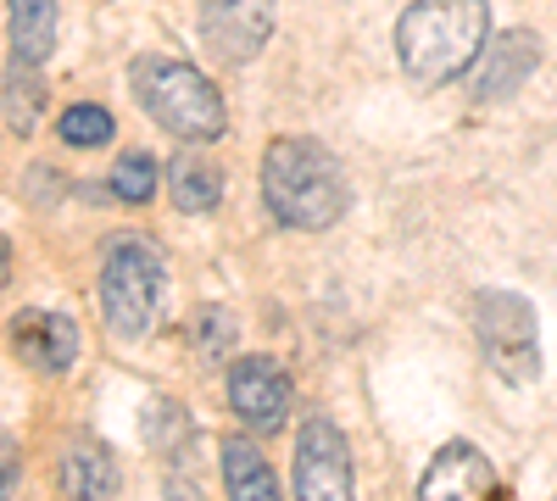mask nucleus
Masks as SVG:
<instances>
[{"instance_id":"9b49d317","label":"nucleus","mask_w":557,"mask_h":501,"mask_svg":"<svg viewBox=\"0 0 557 501\" xmlns=\"http://www.w3.org/2000/svg\"><path fill=\"white\" fill-rule=\"evenodd\" d=\"M12 351L39 374H67L73 356H78V324L62 317V312L28 306V312L12 317Z\"/></svg>"},{"instance_id":"dca6fc26","label":"nucleus","mask_w":557,"mask_h":501,"mask_svg":"<svg viewBox=\"0 0 557 501\" xmlns=\"http://www.w3.org/2000/svg\"><path fill=\"white\" fill-rule=\"evenodd\" d=\"M62 140H67L73 151H96V146H107V140H112V112L96 107V101L67 107V112H62Z\"/></svg>"},{"instance_id":"6e6552de","label":"nucleus","mask_w":557,"mask_h":501,"mask_svg":"<svg viewBox=\"0 0 557 501\" xmlns=\"http://www.w3.org/2000/svg\"><path fill=\"white\" fill-rule=\"evenodd\" d=\"M418 501H507V485L496 479L480 446L451 440L435 451V463L418 479Z\"/></svg>"},{"instance_id":"f8f14e48","label":"nucleus","mask_w":557,"mask_h":501,"mask_svg":"<svg viewBox=\"0 0 557 501\" xmlns=\"http://www.w3.org/2000/svg\"><path fill=\"white\" fill-rule=\"evenodd\" d=\"M7 34H12V62L39 67L57 51V0H7Z\"/></svg>"},{"instance_id":"b1692460","label":"nucleus","mask_w":557,"mask_h":501,"mask_svg":"<svg viewBox=\"0 0 557 501\" xmlns=\"http://www.w3.org/2000/svg\"><path fill=\"white\" fill-rule=\"evenodd\" d=\"M552 501H557V496H552Z\"/></svg>"},{"instance_id":"f257e3e1","label":"nucleus","mask_w":557,"mask_h":501,"mask_svg":"<svg viewBox=\"0 0 557 501\" xmlns=\"http://www.w3.org/2000/svg\"><path fill=\"white\" fill-rule=\"evenodd\" d=\"M491 39L485 0H412L396 23V57L418 84L462 78Z\"/></svg>"},{"instance_id":"20e7f679","label":"nucleus","mask_w":557,"mask_h":501,"mask_svg":"<svg viewBox=\"0 0 557 501\" xmlns=\"http://www.w3.org/2000/svg\"><path fill=\"white\" fill-rule=\"evenodd\" d=\"M162 285H168V267H162V256L139 235H117L107 246V262H101V312H107V324L123 340H139L151 329V317L162 306Z\"/></svg>"},{"instance_id":"1a4fd4ad","label":"nucleus","mask_w":557,"mask_h":501,"mask_svg":"<svg viewBox=\"0 0 557 501\" xmlns=\"http://www.w3.org/2000/svg\"><path fill=\"white\" fill-rule=\"evenodd\" d=\"M535 62H541V39L524 34V28L485 39L480 62L469 67V96H474L480 107H496V101H507V96H519L524 78L535 73Z\"/></svg>"},{"instance_id":"a211bd4d","label":"nucleus","mask_w":557,"mask_h":501,"mask_svg":"<svg viewBox=\"0 0 557 501\" xmlns=\"http://www.w3.org/2000/svg\"><path fill=\"white\" fill-rule=\"evenodd\" d=\"M190 418H184V406L178 401H151L146 406V440L157 451H173V458H184V446H190Z\"/></svg>"},{"instance_id":"423d86ee","label":"nucleus","mask_w":557,"mask_h":501,"mask_svg":"<svg viewBox=\"0 0 557 501\" xmlns=\"http://www.w3.org/2000/svg\"><path fill=\"white\" fill-rule=\"evenodd\" d=\"M296 501H351V451L330 418H307L296 435Z\"/></svg>"},{"instance_id":"0eeeda50","label":"nucleus","mask_w":557,"mask_h":501,"mask_svg":"<svg viewBox=\"0 0 557 501\" xmlns=\"http://www.w3.org/2000/svg\"><path fill=\"white\" fill-rule=\"evenodd\" d=\"M273 34V0H201V39L228 67L257 62Z\"/></svg>"},{"instance_id":"39448f33","label":"nucleus","mask_w":557,"mask_h":501,"mask_svg":"<svg viewBox=\"0 0 557 501\" xmlns=\"http://www.w3.org/2000/svg\"><path fill=\"white\" fill-rule=\"evenodd\" d=\"M474 335H480V351L491 356L496 379L530 385L541 374L535 312H530V301L519 290H480L474 296Z\"/></svg>"},{"instance_id":"aec40b11","label":"nucleus","mask_w":557,"mask_h":501,"mask_svg":"<svg viewBox=\"0 0 557 501\" xmlns=\"http://www.w3.org/2000/svg\"><path fill=\"white\" fill-rule=\"evenodd\" d=\"M196 346H201V356H223L228 346H235V317H228L223 306H207L196 317Z\"/></svg>"},{"instance_id":"6ab92c4d","label":"nucleus","mask_w":557,"mask_h":501,"mask_svg":"<svg viewBox=\"0 0 557 501\" xmlns=\"http://www.w3.org/2000/svg\"><path fill=\"white\" fill-rule=\"evenodd\" d=\"M39 67H23V62H12V78H7V117H12V128H34L39 123Z\"/></svg>"},{"instance_id":"9d476101","label":"nucleus","mask_w":557,"mask_h":501,"mask_svg":"<svg viewBox=\"0 0 557 501\" xmlns=\"http://www.w3.org/2000/svg\"><path fill=\"white\" fill-rule=\"evenodd\" d=\"M228 406L262 435H273L290 413V379L278 368L273 356H246L235 362V374H228Z\"/></svg>"},{"instance_id":"412c9836","label":"nucleus","mask_w":557,"mask_h":501,"mask_svg":"<svg viewBox=\"0 0 557 501\" xmlns=\"http://www.w3.org/2000/svg\"><path fill=\"white\" fill-rule=\"evenodd\" d=\"M12 485H17V446H12L7 429H0V501L12 496Z\"/></svg>"},{"instance_id":"4468645a","label":"nucleus","mask_w":557,"mask_h":501,"mask_svg":"<svg viewBox=\"0 0 557 501\" xmlns=\"http://www.w3.org/2000/svg\"><path fill=\"white\" fill-rule=\"evenodd\" d=\"M223 485H228V501H285L273 468L262 463V451L246 446L240 435L223 440Z\"/></svg>"},{"instance_id":"ddd939ff","label":"nucleus","mask_w":557,"mask_h":501,"mask_svg":"<svg viewBox=\"0 0 557 501\" xmlns=\"http://www.w3.org/2000/svg\"><path fill=\"white\" fill-rule=\"evenodd\" d=\"M67 501H107L117 490V468H112V451L96 440H78L62 451V468H57Z\"/></svg>"},{"instance_id":"2eb2a0df","label":"nucleus","mask_w":557,"mask_h":501,"mask_svg":"<svg viewBox=\"0 0 557 501\" xmlns=\"http://www.w3.org/2000/svg\"><path fill=\"white\" fill-rule=\"evenodd\" d=\"M168 190H173V206H178V212H212V206L223 201V173H218L212 156L184 151V156L173 162V173H168Z\"/></svg>"},{"instance_id":"4be33fe9","label":"nucleus","mask_w":557,"mask_h":501,"mask_svg":"<svg viewBox=\"0 0 557 501\" xmlns=\"http://www.w3.org/2000/svg\"><path fill=\"white\" fill-rule=\"evenodd\" d=\"M168 501H207V490H201V485H190L184 474H173V479H168Z\"/></svg>"},{"instance_id":"f3484780","label":"nucleus","mask_w":557,"mask_h":501,"mask_svg":"<svg viewBox=\"0 0 557 501\" xmlns=\"http://www.w3.org/2000/svg\"><path fill=\"white\" fill-rule=\"evenodd\" d=\"M112 196L117 201H151L157 196V156L151 151H123L112 162Z\"/></svg>"},{"instance_id":"7ed1b4c3","label":"nucleus","mask_w":557,"mask_h":501,"mask_svg":"<svg viewBox=\"0 0 557 501\" xmlns=\"http://www.w3.org/2000/svg\"><path fill=\"white\" fill-rule=\"evenodd\" d=\"M128 78H134V96L146 107V117H157L178 140L207 146L223 134V96L201 67L173 62V57H139Z\"/></svg>"},{"instance_id":"f03ea898","label":"nucleus","mask_w":557,"mask_h":501,"mask_svg":"<svg viewBox=\"0 0 557 501\" xmlns=\"http://www.w3.org/2000/svg\"><path fill=\"white\" fill-rule=\"evenodd\" d=\"M262 196L285 229H330L346 212V173L318 140H273L262 156Z\"/></svg>"},{"instance_id":"5701e85b","label":"nucleus","mask_w":557,"mask_h":501,"mask_svg":"<svg viewBox=\"0 0 557 501\" xmlns=\"http://www.w3.org/2000/svg\"><path fill=\"white\" fill-rule=\"evenodd\" d=\"M7 279H12V246L0 240V290H7Z\"/></svg>"}]
</instances>
